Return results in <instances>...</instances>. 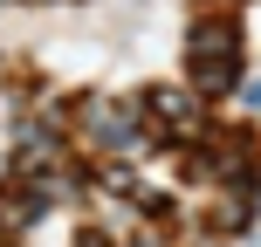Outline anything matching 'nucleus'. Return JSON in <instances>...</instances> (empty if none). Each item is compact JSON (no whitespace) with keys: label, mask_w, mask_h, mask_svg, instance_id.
I'll return each instance as SVG.
<instances>
[{"label":"nucleus","mask_w":261,"mask_h":247,"mask_svg":"<svg viewBox=\"0 0 261 247\" xmlns=\"http://www.w3.org/2000/svg\"><path fill=\"white\" fill-rule=\"evenodd\" d=\"M83 247H103V240H83Z\"/></svg>","instance_id":"obj_1"}]
</instances>
